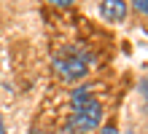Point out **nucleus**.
Returning a JSON list of instances; mask_svg holds the SVG:
<instances>
[{
    "mask_svg": "<svg viewBox=\"0 0 148 134\" xmlns=\"http://www.w3.org/2000/svg\"><path fill=\"white\" fill-rule=\"evenodd\" d=\"M100 134H119V126H116V121H105L100 126Z\"/></svg>",
    "mask_w": 148,
    "mask_h": 134,
    "instance_id": "obj_4",
    "label": "nucleus"
},
{
    "mask_svg": "<svg viewBox=\"0 0 148 134\" xmlns=\"http://www.w3.org/2000/svg\"><path fill=\"white\" fill-rule=\"evenodd\" d=\"M54 70H57L65 80H81V78L86 75V70H89V65H86V56L75 54L73 48H67L65 56H57V59H54Z\"/></svg>",
    "mask_w": 148,
    "mask_h": 134,
    "instance_id": "obj_1",
    "label": "nucleus"
},
{
    "mask_svg": "<svg viewBox=\"0 0 148 134\" xmlns=\"http://www.w3.org/2000/svg\"><path fill=\"white\" fill-rule=\"evenodd\" d=\"M49 3H54V5H62V8H65V5H73V0H49Z\"/></svg>",
    "mask_w": 148,
    "mask_h": 134,
    "instance_id": "obj_5",
    "label": "nucleus"
},
{
    "mask_svg": "<svg viewBox=\"0 0 148 134\" xmlns=\"http://www.w3.org/2000/svg\"><path fill=\"white\" fill-rule=\"evenodd\" d=\"M129 3H132V8H135L140 16H145V14H148V0H129Z\"/></svg>",
    "mask_w": 148,
    "mask_h": 134,
    "instance_id": "obj_3",
    "label": "nucleus"
},
{
    "mask_svg": "<svg viewBox=\"0 0 148 134\" xmlns=\"http://www.w3.org/2000/svg\"><path fill=\"white\" fill-rule=\"evenodd\" d=\"M30 134H43V131H40V129L35 126V129H30Z\"/></svg>",
    "mask_w": 148,
    "mask_h": 134,
    "instance_id": "obj_7",
    "label": "nucleus"
},
{
    "mask_svg": "<svg viewBox=\"0 0 148 134\" xmlns=\"http://www.w3.org/2000/svg\"><path fill=\"white\" fill-rule=\"evenodd\" d=\"M0 134H8V131H5V121H3V115H0Z\"/></svg>",
    "mask_w": 148,
    "mask_h": 134,
    "instance_id": "obj_6",
    "label": "nucleus"
},
{
    "mask_svg": "<svg viewBox=\"0 0 148 134\" xmlns=\"http://www.w3.org/2000/svg\"><path fill=\"white\" fill-rule=\"evenodd\" d=\"M100 14H102V19L119 24V22L127 19V3L124 0H102L100 3Z\"/></svg>",
    "mask_w": 148,
    "mask_h": 134,
    "instance_id": "obj_2",
    "label": "nucleus"
}]
</instances>
